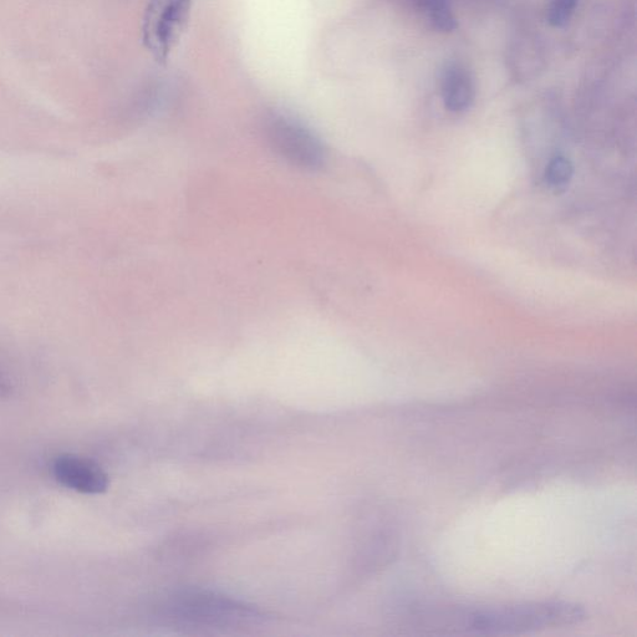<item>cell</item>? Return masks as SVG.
Here are the masks:
<instances>
[{"label":"cell","instance_id":"3","mask_svg":"<svg viewBox=\"0 0 637 637\" xmlns=\"http://www.w3.org/2000/svg\"><path fill=\"white\" fill-rule=\"evenodd\" d=\"M264 136L280 159L304 171H318L325 165L326 150L317 134L303 121L282 111L264 119Z\"/></svg>","mask_w":637,"mask_h":637},{"label":"cell","instance_id":"4","mask_svg":"<svg viewBox=\"0 0 637 637\" xmlns=\"http://www.w3.org/2000/svg\"><path fill=\"white\" fill-rule=\"evenodd\" d=\"M195 0H150L141 23L142 44L157 63L165 65L190 23Z\"/></svg>","mask_w":637,"mask_h":637},{"label":"cell","instance_id":"5","mask_svg":"<svg viewBox=\"0 0 637 637\" xmlns=\"http://www.w3.org/2000/svg\"><path fill=\"white\" fill-rule=\"evenodd\" d=\"M53 475L61 486L83 494H101L109 488L103 467L89 458L61 455L53 463Z\"/></svg>","mask_w":637,"mask_h":637},{"label":"cell","instance_id":"9","mask_svg":"<svg viewBox=\"0 0 637 637\" xmlns=\"http://www.w3.org/2000/svg\"><path fill=\"white\" fill-rule=\"evenodd\" d=\"M579 0H552L548 7L547 20L552 27L562 28L572 19Z\"/></svg>","mask_w":637,"mask_h":637},{"label":"cell","instance_id":"8","mask_svg":"<svg viewBox=\"0 0 637 637\" xmlns=\"http://www.w3.org/2000/svg\"><path fill=\"white\" fill-rule=\"evenodd\" d=\"M573 173V163L567 157L557 156L549 162L545 171V180L554 188H562L572 180Z\"/></svg>","mask_w":637,"mask_h":637},{"label":"cell","instance_id":"10","mask_svg":"<svg viewBox=\"0 0 637 637\" xmlns=\"http://www.w3.org/2000/svg\"><path fill=\"white\" fill-rule=\"evenodd\" d=\"M12 390V377H10L8 371H5L2 366H0V399H3V397H7L8 395H10V392H12Z\"/></svg>","mask_w":637,"mask_h":637},{"label":"cell","instance_id":"2","mask_svg":"<svg viewBox=\"0 0 637 637\" xmlns=\"http://www.w3.org/2000/svg\"><path fill=\"white\" fill-rule=\"evenodd\" d=\"M161 619L200 628H227L263 620L256 606L229 598L216 591L185 588L170 591L155 604Z\"/></svg>","mask_w":637,"mask_h":637},{"label":"cell","instance_id":"1","mask_svg":"<svg viewBox=\"0 0 637 637\" xmlns=\"http://www.w3.org/2000/svg\"><path fill=\"white\" fill-rule=\"evenodd\" d=\"M586 619L583 606L567 601H540L463 611L458 628L479 635H517L565 628Z\"/></svg>","mask_w":637,"mask_h":637},{"label":"cell","instance_id":"7","mask_svg":"<svg viewBox=\"0 0 637 637\" xmlns=\"http://www.w3.org/2000/svg\"><path fill=\"white\" fill-rule=\"evenodd\" d=\"M433 27L443 33H451L457 28V20L447 0H421Z\"/></svg>","mask_w":637,"mask_h":637},{"label":"cell","instance_id":"6","mask_svg":"<svg viewBox=\"0 0 637 637\" xmlns=\"http://www.w3.org/2000/svg\"><path fill=\"white\" fill-rule=\"evenodd\" d=\"M441 93L443 104L448 111L460 114L475 101L476 90L470 71L456 61H450L442 70Z\"/></svg>","mask_w":637,"mask_h":637}]
</instances>
